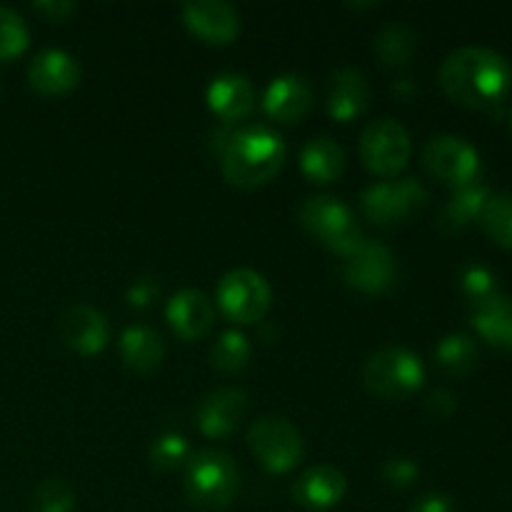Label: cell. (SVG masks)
<instances>
[{"instance_id": "30bf717a", "label": "cell", "mask_w": 512, "mask_h": 512, "mask_svg": "<svg viewBox=\"0 0 512 512\" xmlns=\"http://www.w3.org/2000/svg\"><path fill=\"white\" fill-rule=\"evenodd\" d=\"M423 165L433 178L463 188L478 180L480 155L473 145L458 135H435L423 150Z\"/></svg>"}, {"instance_id": "603a6c76", "label": "cell", "mask_w": 512, "mask_h": 512, "mask_svg": "<svg viewBox=\"0 0 512 512\" xmlns=\"http://www.w3.org/2000/svg\"><path fill=\"white\" fill-rule=\"evenodd\" d=\"M490 195H493L490 188L480 183V180H473V183L463 185V188H455L453 198L440 210L438 228L443 233H458V230L468 228L473 220H480V213H483Z\"/></svg>"}, {"instance_id": "4dcf8cb0", "label": "cell", "mask_w": 512, "mask_h": 512, "mask_svg": "<svg viewBox=\"0 0 512 512\" xmlns=\"http://www.w3.org/2000/svg\"><path fill=\"white\" fill-rule=\"evenodd\" d=\"M190 460V445L183 435L165 433L150 448V463L158 470H175Z\"/></svg>"}, {"instance_id": "7402d4cb", "label": "cell", "mask_w": 512, "mask_h": 512, "mask_svg": "<svg viewBox=\"0 0 512 512\" xmlns=\"http://www.w3.org/2000/svg\"><path fill=\"white\" fill-rule=\"evenodd\" d=\"M118 348L125 368L135 370V373L148 375L163 365L165 343L158 330L148 328V325H128L120 333Z\"/></svg>"}, {"instance_id": "8992f818", "label": "cell", "mask_w": 512, "mask_h": 512, "mask_svg": "<svg viewBox=\"0 0 512 512\" xmlns=\"http://www.w3.org/2000/svg\"><path fill=\"white\" fill-rule=\"evenodd\" d=\"M248 445L270 473H290L303 460L305 443L300 430L283 415H263L248 430Z\"/></svg>"}, {"instance_id": "3957f363", "label": "cell", "mask_w": 512, "mask_h": 512, "mask_svg": "<svg viewBox=\"0 0 512 512\" xmlns=\"http://www.w3.org/2000/svg\"><path fill=\"white\" fill-rule=\"evenodd\" d=\"M240 470L233 455L225 450H198L185 463V498L203 512L225 510L238 495Z\"/></svg>"}, {"instance_id": "8d00e7d4", "label": "cell", "mask_w": 512, "mask_h": 512, "mask_svg": "<svg viewBox=\"0 0 512 512\" xmlns=\"http://www.w3.org/2000/svg\"><path fill=\"white\" fill-rule=\"evenodd\" d=\"M38 13L48 15L50 20H63L65 15H70L75 10V3H68V0H40V3L33 5Z\"/></svg>"}, {"instance_id": "7a4b0ae2", "label": "cell", "mask_w": 512, "mask_h": 512, "mask_svg": "<svg viewBox=\"0 0 512 512\" xmlns=\"http://www.w3.org/2000/svg\"><path fill=\"white\" fill-rule=\"evenodd\" d=\"M285 140L268 125H248L233 130L223 145L225 180L235 188L253 190L273 180L285 163Z\"/></svg>"}, {"instance_id": "74e56055", "label": "cell", "mask_w": 512, "mask_h": 512, "mask_svg": "<svg viewBox=\"0 0 512 512\" xmlns=\"http://www.w3.org/2000/svg\"><path fill=\"white\" fill-rule=\"evenodd\" d=\"M393 90H395V93H405V95H408L410 90H413V83H410L408 78H403V80H398V83L393 85Z\"/></svg>"}, {"instance_id": "1f68e13d", "label": "cell", "mask_w": 512, "mask_h": 512, "mask_svg": "<svg viewBox=\"0 0 512 512\" xmlns=\"http://www.w3.org/2000/svg\"><path fill=\"white\" fill-rule=\"evenodd\" d=\"M460 288L468 295L470 303H478V300L490 298L493 293H498V288H495V275L490 273L485 265L478 263L468 265V268L463 270V275H460Z\"/></svg>"}, {"instance_id": "f35d334b", "label": "cell", "mask_w": 512, "mask_h": 512, "mask_svg": "<svg viewBox=\"0 0 512 512\" xmlns=\"http://www.w3.org/2000/svg\"><path fill=\"white\" fill-rule=\"evenodd\" d=\"M510 130H512V110H510Z\"/></svg>"}, {"instance_id": "52a82bcc", "label": "cell", "mask_w": 512, "mask_h": 512, "mask_svg": "<svg viewBox=\"0 0 512 512\" xmlns=\"http://www.w3.org/2000/svg\"><path fill=\"white\" fill-rule=\"evenodd\" d=\"M215 298H218L225 318L240 325H250L258 323L268 313L270 303H273V290L258 270L235 268L220 278Z\"/></svg>"}, {"instance_id": "836d02e7", "label": "cell", "mask_w": 512, "mask_h": 512, "mask_svg": "<svg viewBox=\"0 0 512 512\" xmlns=\"http://www.w3.org/2000/svg\"><path fill=\"white\" fill-rule=\"evenodd\" d=\"M158 295H160V285L155 283L153 278H138L128 288V305L138 310L150 308V305L158 300Z\"/></svg>"}, {"instance_id": "f1b7e54d", "label": "cell", "mask_w": 512, "mask_h": 512, "mask_svg": "<svg viewBox=\"0 0 512 512\" xmlns=\"http://www.w3.org/2000/svg\"><path fill=\"white\" fill-rule=\"evenodd\" d=\"M30 30L23 15L0 5V60H13L28 48Z\"/></svg>"}, {"instance_id": "2e32d148", "label": "cell", "mask_w": 512, "mask_h": 512, "mask_svg": "<svg viewBox=\"0 0 512 512\" xmlns=\"http://www.w3.org/2000/svg\"><path fill=\"white\" fill-rule=\"evenodd\" d=\"M168 323L173 333L183 340H200L210 333L215 323V310L203 290L183 288L168 300Z\"/></svg>"}, {"instance_id": "44dd1931", "label": "cell", "mask_w": 512, "mask_h": 512, "mask_svg": "<svg viewBox=\"0 0 512 512\" xmlns=\"http://www.w3.org/2000/svg\"><path fill=\"white\" fill-rule=\"evenodd\" d=\"M470 323L480 338L498 350H512V298L493 293L470 303Z\"/></svg>"}, {"instance_id": "d590c367", "label": "cell", "mask_w": 512, "mask_h": 512, "mask_svg": "<svg viewBox=\"0 0 512 512\" xmlns=\"http://www.w3.org/2000/svg\"><path fill=\"white\" fill-rule=\"evenodd\" d=\"M410 512H455L453 500L443 493H428L413 503Z\"/></svg>"}, {"instance_id": "e0dca14e", "label": "cell", "mask_w": 512, "mask_h": 512, "mask_svg": "<svg viewBox=\"0 0 512 512\" xmlns=\"http://www.w3.org/2000/svg\"><path fill=\"white\" fill-rule=\"evenodd\" d=\"M348 480L335 465H315L293 485V498L305 510H330L345 498Z\"/></svg>"}, {"instance_id": "83f0119b", "label": "cell", "mask_w": 512, "mask_h": 512, "mask_svg": "<svg viewBox=\"0 0 512 512\" xmlns=\"http://www.w3.org/2000/svg\"><path fill=\"white\" fill-rule=\"evenodd\" d=\"M250 353H253V348H250V340L245 338V333L228 330V333L220 335L218 343L210 350V363L220 373H238L248 365Z\"/></svg>"}, {"instance_id": "9c48e42d", "label": "cell", "mask_w": 512, "mask_h": 512, "mask_svg": "<svg viewBox=\"0 0 512 512\" xmlns=\"http://www.w3.org/2000/svg\"><path fill=\"white\" fill-rule=\"evenodd\" d=\"M360 158L370 173L395 178L410 160V135L403 123L380 118L360 135Z\"/></svg>"}, {"instance_id": "8fae6325", "label": "cell", "mask_w": 512, "mask_h": 512, "mask_svg": "<svg viewBox=\"0 0 512 512\" xmlns=\"http://www.w3.org/2000/svg\"><path fill=\"white\" fill-rule=\"evenodd\" d=\"M398 263L395 255L375 240H363L353 253L345 255L343 278L363 293H385L393 288Z\"/></svg>"}, {"instance_id": "9a60e30c", "label": "cell", "mask_w": 512, "mask_h": 512, "mask_svg": "<svg viewBox=\"0 0 512 512\" xmlns=\"http://www.w3.org/2000/svg\"><path fill=\"white\" fill-rule=\"evenodd\" d=\"M30 88L40 95H65L80 83V65L68 50L45 48L28 65Z\"/></svg>"}, {"instance_id": "5b68a950", "label": "cell", "mask_w": 512, "mask_h": 512, "mask_svg": "<svg viewBox=\"0 0 512 512\" xmlns=\"http://www.w3.org/2000/svg\"><path fill=\"white\" fill-rule=\"evenodd\" d=\"M300 223L325 248L335 250L343 258L363 243V233H360V225L355 223L350 208L333 195H313L305 200L300 208Z\"/></svg>"}, {"instance_id": "5bb4252c", "label": "cell", "mask_w": 512, "mask_h": 512, "mask_svg": "<svg viewBox=\"0 0 512 512\" xmlns=\"http://www.w3.org/2000/svg\"><path fill=\"white\" fill-rule=\"evenodd\" d=\"M60 340L68 345L70 350L80 355H95L108 345L110 340V325L108 318L100 313L93 305H70L58 320Z\"/></svg>"}, {"instance_id": "d6a6232c", "label": "cell", "mask_w": 512, "mask_h": 512, "mask_svg": "<svg viewBox=\"0 0 512 512\" xmlns=\"http://www.w3.org/2000/svg\"><path fill=\"white\" fill-rule=\"evenodd\" d=\"M418 465L413 463L405 455H395V458H388L383 465V480L395 490H405L418 480Z\"/></svg>"}, {"instance_id": "484cf974", "label": "cell", "mask_w": 512, "mask_h": 512, "mask_svg": "<svg viewBox=\"0 0 512 512\" xmlns=\"http://www.w3.org/2000/svg\"><path fill=\"white\" fill-rule=\"evenodd\" d=\"M375 53L383 60L388 68H400L413 58L415 48H418V35L403 20H393V23L383 25L375 35Z\"/></svg>"}, {"instance_id": "7c38bea8", "label": "cell", "mask_w": 512, "mask_h": 512, "mask_svg": "<svg viewBox=\"0 0 512 512\" xmlns=\"http://www.w3.org/2000/svg\"><path fill=\"white\" fill-rule=\"evenodd\" d=\"M250 408V398L243 388H218L205 395L195 413L200 433L208 438H228L240 428Z\"/></svg>"}, {"instance_id": "ac0fdd59", "label": "cell", "mask_w": 512, "mask_h": 512, "mask_svg": "<svg viewBox=\"0 0 512 512\" xmlns=\"http://www.w3.org/2000/svg\"><path fill=\"white\" fill-rule=\"evenodd\" d=\"M208 105L225 123L243 120L255 108V88L243 73H220L208 85Z\"/></svg>"}, {"instance_id": "ffe728a7", "label": "cell", "mask_w": 512, "mask_h": 512, "mask_svg": "<svg viewBox=\"0 0 512 512\" xmlns=\"http://www.w3.org/2000/svg\"><path fill=\"white\" fill-rule=\"evenodd\" d=\"M370 103V85L363 70L338 68L330 78L328 90V113L340 123H350L353 118L365 113Z\"/></svg>"}, {"instance_id": "e575fe53", "label": "cell", "mask_w": 512, "mask_h": 512, "mask_svg": "<svg viewBox=\"0 0 512 512\" xmlns=\"http://www.w3.org/2000/svg\"><path fill=\"white\" fill-rule=\"evenodd\" d=\"M455 408H458V400H455V395L445 388L433 390V393L425 398V410H428V415H433V418H450V415L455 413Z\"/></svg>"}, {"instance_id": "4fadbf2b", "label": "cell", "mask_w": 512, "mask_h": 512, "mask_svg": "<svg viewBox=\"0 0 512 512\" xmlns=\"http://www.w3.org/2000/svg\"><path fill=\"white\" fill-rule=\"evenodd\" d=\"M183 23L210 45H228L240 33L238 10L225 0H188L183 3Z\"/></svg>"}, {"instance_id": "277c9868", "label": "cell", "mask_w": 512, "mask_h": 512, "mask_svg": "<svg viewBox=\"0 0 512 512\" xmlns=\"http://www.w3.org/2000/svg\"><path fill=\"white\" fill-rule=\"evenodd\" d=\"M363 383L375 398L405 400L423 388V360L418 358V353L403 348V345L380 348L365 360Z\"/></svg>"}, {"instance_id": "ba28073f", "label": "cell", "mask_w": 512, "mask_h": 512, "mask_svg": "<svg viewBox=\"0 0 512 512\" xmlns=\"http://www.w3.org/2000/svg\"><path fill=\"white\" fill-rule=\"evenodd\" d=\"M425 203H428V190L415 178L380 180V183L368 185L360 195L363 213L375 225L403 223L413 213L423 210Z\"/></svg>"}, {"instance_id": "4316f807", "label": "cell", "mask_w": 512, "mask_h": 512, "mask_svg": "<svg viewBox=\"0 0 512 512\" xmlns=\"http://www.w3.org/2000/svg\"><path fill=\"white\" fill-rule=\"evenodd\" d=\"M478 223L493 243L512 248V193L490 195Z\"/></svg>"}, {"instance_id": "cb8c5ba5", "label": "cell", "mask_w": 512, "mask_h": 512, "mask_svg": "<svg viewBox=\"0 0 512 512\" xmlns=\"http://www.w3.org/2000/svg\"><path fill=\"white\" fill-rule=\"evenodd\" d=\"M300 170L313 183H333L345 170V153L333 138H310L300 150Z\"/></svg>"}, {"instance_id": "d4e9b609", "label": "cell", "mask_w": 512, "mask_h": 512, "mask_svg": "<svg viewBox=\"0 0 512 512\" xmlns=\"http://www.w3.org/2000/svg\"><path fill=\"white\" fill-rule=\"evenodd\" d=\"M478 360V345L465 333H450L435 345V363L440 365V370L455 375V378H465V375L473 373L478 368Z\"/></svg>"}, {"instance_id": "f546056e", "label": "cell", "mask_w": 512, "mask_h": 512, "mask_svg": "<svg viewBox=\"0 0 512 512\" xmlns=\"http://www.w3.org/2000/svg\"><path fill=\"white\" fill-rule=\"evenodd\" d=\"M30 512H75V493L63 478H45L35 488Z\"/></svg>"}, {"instance_id": "d6986e66", "label": "cell", "mask_w": 512, "mask_h": 512, "mask_svg": "<svg viewBox=\"0 0 512 512\" xmlns=\"http://www.w3.org/2000/svg\"><path fill=\"white\" fill-rule=\"evenodd\" d=\"M313 103V93L303 75H278L263 95V108L278 123H298Z\"/></svg>"}, {"instance_id": "6da1fadb", "label": "cell", "mask_w": 512, "mask_h": 512, "mask_svg": "<svg viewBox=\"0 0 512 512\" xmlns=\"http://www.w3.org/2000/svg\"><path fill=\"white\" fill-rule=\"evenodd\" d=\"M440 85L460 105L500 113V105L512 88V65L498 50L465 45L443 60Z\"/></svg>"}]
</instances>
